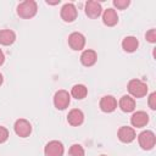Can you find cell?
Listing matches in <instances>:
<instances>
[{
	"mask_svg": "<svg viewBox=\"0 0 156 156\" xmlns=\"http://www.w3.org/2000/svg\"><path fill=\"white\" fill-rule=\"evenodd\" d=\"M139 46V41L133 35H129V37H126L123 40H122V48L124 51L127 52H134Z\"/></svg>",
	"mask_w": 156,
	"mask_h": 156,
	"instance_id": "17",
	"label": "cell"
},
{
	"mask_svg": "<svg viewBox=\"0 0 156 156\" xmlns=\"http://www.w3.org/2000/svg\"><path fill=\"white\" fill-rule=\"evenodd\" d=\"M68 45L72 50H82L85 45V37L79 32H73L68 37Z\"/></svg>",
	"mask_w": 156,
	"mask_h": 156,
	"instance_id": "7",
	"label": "cell"
},
{
	"mask_svg": "<svg viewBox=\"0 0 156 156\" xmlns=\"http://www.w3.org/2000/svg\"><path fill=\"white\" fill-rule=\"evenodd\" d=\"M118 106L123 112H132L135 110V100L130 95H123L119 99Z\"/></svg>",
	"mask_w": 156,
	"mask_h": 156,
	"instance_id": "16",
	"label": "cell"
},
{
	"mask_svg": "<svg viewBox=\"0 0 156 156\" xmlns=\"http://www.w3.org/2000/svg\"><path fill=\"white\" fill-rule=\"evenodd\" d=\"M13 129H15V133L21 136V138H27L29 136V134L32 133V124L29 123V121L24 119V118H20L15 122V126H13Z\"/></svg>",
	"mask_w": 156,
	"mask_h": 156,
	"instance_id": "5",
	"label": "cell"
},
{
	"mask_svg": "<svg viewBox=\"0 0 156 156\" xmlns=\"http://www.w3.org/2000/svg\"><path fill=\"white\" fill-rule=\"evenodd\" d=\"M37 11H38V6L34 0L22 1L17 6V15L24 20H29V18L34 17L37 15Z\"/></svg>",
	"mask_w": 156,
	"mask_h": 156,
	"instance_id": "1",
	"label": "cell"
},
{
	"mask_svg": "<svg viewBox=\"0 0 156 156\" xmlns=\"http://www.w3.org/2000/svg\"><path fill=\"white\" fill-rule=\"evenodd\" d=\"M96 60H98V55H96V52H95L94 50H91V49L84 50V51L82 52V55H80V62H82V65L85 66V67H91L93 65H95Z\"/></svg>",
	"mask_w": 156,
	"mask_h": 156,
	"instance_id": "15",
	"label": "cell"
},
{
	"mask_svg": "<svg viewBox=\"0 0 156 156\" xmlns=\"http://www.w3.org/2000/svg\"><path fill=\"white\" fill-rule=\"evenodd\" d=\"M67 122L73 126V127H78L80 126L83 122H84V113L82 110L79 108H73L68 112V116H67Z\"/></svg>",
	"mask_w": 156,
	"mask_h": 156,
	"instance_id": "13",
	"label": "cell"
},
{
	"mask_svg": "<svg viewBox=\"0 0 156 156\" xmlns=\"http://www.w3.org/2000/svg\"><path fill=\"white\" fill-rule=\"evenodd\" d=\"M87 94H88V89L84 84H76L71 89V95L77 100L84 99L87 96Z\"/></svg>",
	"mask_w": 156,
	"mask_h": 156,
	"instance_id": "19",
	"label": "cell"
},
{
	"mask_svg": "<svg viewBox=\"0 0 156 156\" xmlns=\"http://www.w3.org/2000/svg\"><path fill=\"white\" fill-rule=\"evenodd\" d=\"M78 16L77 9L72 2H67L61 9V18L65 22H73Z\"/></svg>",
	"mask_w": 156,
	"mask_h": 156,
	"instance_id": "8",
	"label": "cell"
},
{
	"mask_svg": "<svg viewBox=\"0 0 156 156\" xmlns=\"http://www.w3.org/2000/svg\"><path fill=\"white\" fill-rule=\"evenodd\" d=\"M71 101V95L66 90H58L54 95V105L57 110H65L68 107Z\"/></svg>",
	"mask_w": 156,
	"mask_h": 156,
	"instance_id": "4",
	"label": "cell"
},
{
	"mask_svg": "<svg viewBox=\"0 0 156 156\" xmlns=\"http://www.w3.org/2000/svg\"><path fill=\"white\" fill-rule=\"evenodd\" d=\"M117 136H118V139H119L122 143H132V141L135 139L136 134H135L134 128L128 127V126H123V127H121V128L118 129Z\"/></svg>",
	"mask_w": 156,
	"mask_h": 156,
	"instance_id": "11",
	"label": "cell"
},
{
	"mask_svg": "<svg viewBox=\"0 0 156 156\" xmlns=\"http://www.w3.org/2000/svg\"><path fill=\"white\" fill-rule=\"evenodd\" d=\"M128 91L133 98H143L147 94V84L140 79H132L128 83Z\"/></svg>",
	"mask_w": 156,
	"mask_h": 156,
	"instance_id": "2",
	"label": "cell"
},
{
	"mask_svg": "<svg viewBox=\"0 0 156 156\" xmlns=\"http://www.w3.org/2000/svg\"><path fill=\"white\" fill-rule=\"evenodd\" d=\"M5 62V55H4V52H2V50L0 49V66L2 65Z\"/></svg>",
	"mask_w": 156,
	"mask_h": 156,
	"instance_id": "25",
	"label": "cell"
},
{
	"mask_svg": "<svg viewBox=\"0 0 156 156\" xmlns=\"http://www.w3.org/2000/svg\"><path fill=\"white\" fill-rule=\"evenodd\" d=\"M2 82H4V78H2V74L0 73V85L2 84Z\"/></svg>",
	"mask_w": 156,
	"mask_h": 156,
	"instance_id": "26",
	"label": "cell"
},
{
	"mask_svg": "<svg viewBox=\"0 0 156 156\" xmlns=\"http://www.w3.org/2000/svg\"><path fill=\"white\" fill-rule=\"evenodd\" d=\"M16 40V34L11 29H1L0 30V44L1 45H11Z\"/></svg>",
	"mask_w": 156,
	"mask_h": 156,
	"instance_id": "18",
	"label": "cell"
},
{
	"mask_svg": "<svg viewBox=\"0 0 156 156\" xmlns=\"http://www.w3.org/2000/svg\"><path fill=\"white\" fill-rule=\"evenodd\" d=\"M102 22L104 24H106L107 27H113L117 24L118 22V15L116 12V10L113 9H106L104 12H102Z\"/></svg>",
	"mask_w": 156,
	"mask_h": 156,
	"instance_id": "14",
	"label": "cell"
},
{
	"mask_svg": "<svg viewBox=\"0 0 156 156\" xmlns=\"http://www.w3.org/2000/svg\"><path fill=\"white\" fill-rule=\"evenodd\" d=\"M101 156H106V155H101Z\"/></svg>",
	"mask_w": 156,
	"mask_h": 156,
	"instance_id": "27",
	"label": "cell"
},
{
	"mask_svg": "<svg viewBox=\"0 0 156 156\" xmlns=\"http://www.w3.org/2000/svg\"><path fill=\"white\" fill-rule=\"evenodd\" d=\"M84 149L79 144H73L68 150V156H84Z\"/></svg>",
	"mask_w": 156,
	"mask_h": 156,
	"instance_id": "20",
	"label": "cell"
},
{
	"mask_svg": "<svg viewBox=\"0 0 156 156\" xmlns=\"http://www.w3.org/2000/svg\"><path fill=\"white\" fill-rule=\"evenodd\" d=\"M149 106L151 110L156 108V93H151L149 95Z\"/></svg>",
	"mask_w": 156,
	"mask_h": 156,
	"instance_id": "24",
	"label": "cell"
},
{
	"mask_svg": "<svg viewBox=\"0 0 156 156\" xmlns=\"http://www.w3.org/2000/svg\"><path fill=\"white\" fill-rule=\"evenodd\" d=\"M7 138H9V130L5 127L0 126V144L5 143L7 140Z\"/></svg>",
	"mask_w": 156,
	"mask_h": 156,
	"instance_id": "22",
	"label": "cell"
},
{
	"mask_svg": "<svg viewBox=\"0 0 156 156\" xmlns=\"http://www.w3.org/2000/svg\"><path fill=\"white\" fill-rule=\"evenodd\" d=\"M130 123L133 127L143 128L149 123V115L145 111H136L130 117Z\"/></svg>",
	"mask_w": 156,
	"mask_h": 156,
	"instance_id": "10",
	"label": "cell"
},
{
	"mask_svg": "<svg viewBox=\"0 0 156 156\" xmlns=\"http://www.w3.org/2000/svg\"><path fill=\"white\" fill-rule=\"evenodd\" d=\"M99 106H100L101 111L110 113V112H113L116 110V107H117V100L112 95H105V96L101 98Z\"/></svg>",
	"mask_w": 156,
	"mask_h": 156,
	"instance_id": "12",
	"label": "cell"
},
{
	"mask_svg": "<svg viewBox=\"0 0 156 156\" xmlns=\"http://www.w3.org/2000/svg\"><path fill=\"white\" fill-rule=\"evenodd\" d=\"M101 13H102V7L100 2L94 1V0L85 2V15L89 18H98Z\"/></svg>",
	"mask_w": 156,
	"mask_h": 156,
	"instance_id": "9",
	"label": "cell"
},
{
	"mask_svg": "<svg viewBox=\"0 0 156 156\" xmlns=\"http://www.w3.org/2000/svg\"><path fill=\"white\" fill-rule=\"evenodd\" d=\"M65 147L63 144L58 140H51L45 145L44 154L45 156H63Z\"/></svg>",
	"mask_w": 156,
	"mask_h": 156,
	"instance_id": "6",
	"label": "cell"
},
{
	"mask_svg": "<svg viewBox=\"0 0 156 156\" xmlns=\"http://www.w3.org/2000/svg\"><path fill=\"white\" fill-rule=\"evenodd\" d=\"M138 141L141 149L144 150H151L156 144V136L154 132L151 130H143L138 135Z\"/></svg>",
	"mask_w": 156,
	"mask_h": 156,
	"instance_id": "3",
	"label": "cell"
},
{
	"mask_svg": "<svg viewBox=\"0 0 156 156\" xmlns=\"http://www.w3.org/2000/svg\"><path fill=\"white\" fill-rule=\"evenodd\" d=\"M130 1L129 0H113V6L117 7L118 10H124L129 6Z\"/></svg>",
	"mask_w": 156,
	"mask_h": 156,
	"instance_id": "21",
	"label": "cell"
},
{
	"mask_svg": "<svg viewBox=\"0 0 156 156\" xmlns=\"http://www.w3.org/2000/svg\"><path fill=\"white\" fill-rule=\"evenodd\" d=\"M145 38H146L147 41H150V43H155V41H156V30H155V29H150L149 32H146Z\"/></svg>",
	"mask_w": 156,
	"mask_h": 156,
	"instance_id": "23",
	"label": "cell"
}]
</instances>
